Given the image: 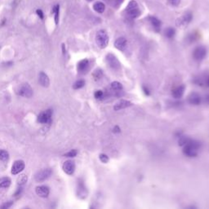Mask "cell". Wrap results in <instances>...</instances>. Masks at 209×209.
<instances>
[{
  "instance_id": "1",
  "label": "cell",
  "mask_w": 209,
  "mask_h": 209,
  "mask_svg": "<svg viewBox=\"0 0 209 209\" xmlns=\"http://www.w3.org/2000/svg\"><path fill=\"white\" fill-rule=\"evenodd\" d=\"M200 148H201V143L199 142L189 138L187 140L186 143L183 146V154L187 157H196L198 155Z\"/></svg>"
},
{
  "instance_id": "2",
  "label": "cell",
  "mask_w": 209,
  "mask_h": 209,
  "mask_svg": "<svg viewBox=\"0 0 209 209\" xmlns=\"http://www.w3.org/2000/svg\"><path fill=\"white\" fill-rule=\"evenodd\" d=\"M126 13L127 16L131 19L137 18L141 15L139 6H138L136 1L132 0V1L129 2V3H128V5L126 7Z\"/></svg>"
},
{
  "instance_id": "3",
  "label": "cell",
  "mask_w": 209,
  "mask_h": 209,
  "mask_svg": "<svg viewBox=\"0 0 209 209\" xmlns=\"http://www.w3.org/2000/svg\"><path fill=\"white\" fill-rule=\"evenodd\" d=\"M96 42L100 48H106L109 43V36L106 31L101 29L97 33Z\"/></svg>"
},
{
  "instance_id": "4",
  "label": "cell",
  "mask_w": 209,
  "mask_h": 209,
  "mask_svg": "<svg viewBox=\"0 0 209 209\" xmlns=\"http://www.w3.org/2000/svg\"><path fill=\"white\" fill-rule=\"evenodd\" d=\"M16 93L20 96V97H26V98H30L33 96V89L28 83H24L21 84L17 89Z\"/></svg>"
},
{
  "instance_id": "5",
  "label": "cell",
  "mask_w": 209,
  "mask_h": 209,
  "mask_svg": "<svg viewBox=\"0 0 209 209\" xmlns=\"http://www.w3.org/2000/svg\"><path fill=\"white\" fill-rule=\"evenodd\" d=\"M106 63L108 64L109 66L113 70H118L121 67V64H120L117 57L115 55L111 54V53H109V54L106 55Z\"/></svg>"
},
{
  "instance_id": "6",
  "label": "cell",
  "mask_w": 209,
  "mask_h": 209,
  "mask_svg": "<svg viewBox=\"0 0 209 209\" xmlns=\"http://www.w3.org/2000/svg\"><path fill=\"white\" fill-rule=\"evenodd\" d=\"M52 169L50 168L43 169V170L38 172L35 174L34 178H35V181H36L43 182L44 181L47 180V179H48V178L51 176V175H52Z\"/></svg>"
},
{
  "instance_id": "7",
  "label": "cell",
  "mask_w": 209,
  "mask_h": 209,
  "mask_svg": "<svg viewBox=\"0 0 209 209\" xmlns=\"http://www.w3.org/2000/svg\"><path fill=\"white\" fill-rule=\"evenodd\" d=\"M207 55V49L203 46L195 47L193 52V57L195 61H202Z\"/></svg>"
},
{
  "instance_id": "8",
  "label": "cell",
  "mask_w": 209,
  "mask_h": 209,
  "mask_svg": "<svg viewBox=\"0 0 209 209\" xmlns=\"http://www.w3.org/2000/svg\"><path fill=\"white\" fill-rule=\"evenodd\" d=\"M52 110H47L43 111L38 116V122L40 124H50L52 121Z\"/></svg>"
},
{
  "instance_id": "9",
  "label": "cell",
  "mask_w": 209,
  "mask_h": 209,
  "mask_svg": "<svg viewBox=\"0 0 209 209\" xmlns=\"http://www.w3.org/2000/svg\"><path fill=\"white\" fill-rule=\"evenodd\" d=\"M25 168V163L22 160H16L15 161L11 167V174L16 175L19 174L20 172H22Z\"/></svg>"
},
{
  "instance_id": "10",
  "label": "cell",
  "mask_w": 209,
  "mask_h": 209,
  "mask_svg": "<svg viewBox=\"0 0 209 209\" xmlns=\"http://www.w3.org/2000/svg\"><path fill=\"white\" fill-rule=\"evenodd\" d=\"M63 170L68 175H73L75 170V164L72 160H67L64 163Z\"/></svg>"
},
{
  "instance_id": "11",
  "label": "cell",
  "mask_w": 209,
  "mask_h": 209,
  "mask_svg": "<svg viewBox=\"0 0 209 209\" xmlns=\"http://www.w3.org/2000/svg\"><path fill=\"white\" fill-rule=\"evenodd\" d=\"M77 194L80 198H85L88 195V190L84 185L83 181H79L78 182V188H77Z\"/></svg>"
},
{
  "instance_id": "12",
  "label": "cell",
  "mask_w": 209,
  "mask_h": 209,
  "mask_svg": "<svg viewBox=\"0 0 209 209\" xmlns=\"http://www.w3.org/2000/svg\"><path fill=\"white\" fill-rule=\"evenodd\" d=\"M191 20H192V14L190 12H186L181 18L178 19L176 25L178 26H185V25H187L190 22Z\"/></svg>"
},
{
  "instance_id": "13",
  "label": "cell",
  "mask_w": 209,
  "mask_h": 209,
  "mask_svg": "<svg viewBox=\"0 0 209 209\" xmlns=\"http://www.w3.org/2000/svg\"><path fill=\"white\" fill-rule=\"evenodd\" d=\"M202 98L200 97V95L197 92H191L188 97V101L190 105L194 106H198L201 103Z\"/></svg>"
},
{
  "instance_id": "14",
  "label": "cell",
  "mask_w": 209,
  "mask_h": 209,
  "mask_svg": "<svg viewBox=\"0 0 209 209\" xmlns=\"http://www.w3.org/2000/svg\"><path fill=\"white\" fill-rule=\"evenodd\" d=\"M132 105H133V103H132L131 101H127V100H120V101H118L117 103L115 105V106H114V110H116V111H119V110L128 108V107L131 106Z\"/></svg>"
},
{
  "instance_id": "15",
  "label": "cell",
  "mask_w": 209,
  "mask_h": 209,
  "mask_svg": "<svg viewBox=\"0 0 209 209\" xmlns=\"http://www.w3.org/2000/svg\"><path fill=\"white\" fill-rule=\"evenodd\" d=\"M35 191H36L37 194L41 198H47V196L49 195V188L46 185L37 186Z\"/></svg>"
},
{
  "instance_id": "16",
  "label": "cell",
  "mask_w": 209,
  "mask_h": 209,
  "mask_svg": "<svg viewBox=\"0 0 209 209\" xmlns=\"http://www.w3.org/2000/svg\"><path fill=\"white\" fill-rule=\"evenodd\" d=\"M185 90V85L178 86V87H176L172 90V97L176 98V99H180L182 97V96L184 95Z\"/></svg>"
},
{
  "instance_id": "17",
  "label": "cell",
  "mask_w": 209,
  "mask_h": 209,
  "mask_svg": "<svg viewBox=\"0 0 209 209\" xmlns=\"http://www.w3.org/2000/svg\"><path fill=\"white\" fill-rule=\"evenodd\" d=\"M115 47L117 48L118 50L123 51L124 48L127 47V39L124 37H120V38H117L115 42Z\"/></svg>"
},
{
  "instance_id": "18",
  "label": "cell",
  "mask_w": 209,
  "mask_h": 209,
  "mask_svg": "<svg viewBox=\"0 0 209 209\" xmlns=\"http://www.w3.org/2000/svg\"><path fill=\"white\" fill-rule=\"evenodd\" d=\"M38 81L41 85L44 87V88H47L50 84V80L49 78L47 76V74L44 72H41L39 74V76H38Z\"/></svg>"
},
{
  "instance_id": "19",
  "label": "cell",
  "mask_w": 209,
  "mask_h": 209,
  "mask_svg": "<svg viewBox=\"0 0 209 209\" xmlns=\"http://www.w3.org/2000/svg\"><path fill=\"white\" fill-rule=\"evenodd\" d=\"M88 65H89V61H88V59H83V60L79 61V64H78V70H79V72H85L86 70H88Z\"/></svg>"
},
{
  "instance_id": "20",
  "label": "cell",
  "mask_w": 209,
  "mask_h": 209,
  "mask_svg": "<svg viewBox=\"0 0 209 209\" xmlns=\"http://www.w3.org/2000/svg\"><path fill=\"white\" fill-rule=\"evenodd\" d=\"M149 20H150V22L151 25L154 27V29L156 31H159L160 27H161V21L158 18L155 17V16H150Z\"/></svg>"
},
{
  "instance_id": "21",
  "label": "cell",
  "mask_w": 209,
  "mask_h": 209,
  "mask_svg": "<svg viewBox=\"0 0 209 209\" xmlns=\"http://www.w3.org/2000/svg\"><path fill=\"white\" fill-rule=\"evenodd\" d=\"M93 9L97 12H98V13H103L105 9H106V6H105L103 2H95L94 5H93Z\"/></svg>"
},
{
  "instance_id": "22",
  "label": "cell",
  "mask_w": 209,
  "mask_h": 209,
  "mask_svg": "<svg viewBox=\"0 0 209 209\" xmlns=\"http://www.w3.org/2000/svg\"><path fill=\"white\" fill-rule=\"evenodd\" d=\"M11 185V180L8 177L0 178V189L7 188Z\"/></svg>"
},
{
  "instance_id": "23",
  "label": "cell",
  "mask_w": 209,
  "mask_h": 209,
  "mask_svg": "<svg viewBox=\"0 0 209 209\" xmlns=\"http://www.w3.org/2000/svg\"><path fill=\"white\" fill-rule=\"evenodd\" d=\"M110 88H111V89H112L114 92H120V91L123 89V86H122V84L119 82L118 81H115L113 82V83H111V84H110Z\"/></svg>"
},
{
  "instance_id": "24",
  "label": "cell",
  "mask_w": 209,
  "mask_h": 209,
  "mask_svg": "<svg viewBox=\"0 0 209 209\" xmlns=\"http://www.w3.org/2000/svg\"><path fill=\"white\" fill-rule=\"evenodd\" d=\"M59 12H60V6L59 5H56L53 9H52V13L54 14L55 16V22L57 25L59 22Z\"/></svg>"
},
{
  "instance_id": "25",
  "label": "cell",
  "mask_w": 209,
  "mask_h": 209,
  "mask_svg": "<svg viewBox=\"0 0 209 209\" xmlns=\"http://www.w3.org/2000/svg\"><path fill=\"white\" fill-rule=\"evenodd\" d=\"M27 180H28L27 176L25 175V174H22V175H20L18 177V179H17V184H18V185H20V186H22V185H24L27 182Z\"/></svg>"
},
{
  "instance_id": "26",
  "label": "cell",
  "mask_w": 209,
  "mask_h": 209,
  "mask_svg": "<svg viewBox=\"0 0 209 209\" xmlns=\"http://www.w3.org/2000/svg\"><path fill=\"white\" fill-rule=\"evenodd\" d=\"M9 158V154L8 152L4 150H0V160L2 161H7Z\"/></svg>"
},
{
  "instance_id": "27",
  "label": "cell",
  "mask_w": 209,
  "mask_h": 209,
  "mask_svg": "<svg viewBox=\"0 0 209 209\" xmlns=\"http://www.w3.org/2000/svg\"><path fill=\"white\" fill-rule=\"evenodd\" d=\"M84 85H85V81L83 80V79H80V80H78V81H76L74 83L73 88H74V89H80Z\"/></svg>"
},
{
  "instance_id": "28",
  "label": "cell",
  "mask_w": 209,
  "mask_h": 209,
  "mask_svg": "<svg viewBox=\"0 0 209 209\" xmlns=\"http://www.w3.org/2000/svg\"><path fill=\"white\" fill-rule=\"evenodd\" d=\"M102 75H103V71L101 69H97L94 71L93 73V77L96 80H98V79H101L102 78Z\"/></svg>"
},
{
  "instance_id": "29",
  "label": "cell",
  "mask_w": 209,
  "mask_h": 209,
  "mask_svg": "<svg viewBox=\"0 0 209 209\" xmlns=\"http://www.w3.org/2000/svg\"><path fill=\"white\" fill-rule=\"evenodd\" d=\"M165 34H166V36L169 38H173V36L175 35V29H173V28H168L166 29V31H165Z\"/></svg>"
},
{
  "instance_id": "30",
  "label": "cell",
  "mask_w": 209,
  "mask_h": 209,
  "mask_svg": "<svg viewBox=\"0 0 209 209\" xmlns=\"http://www.w3.org/2000/svg\"><path fill=\"white\" fill-rule=\"evenodd\" d=\"M94 97H95V98H96V99H97V100L102 99V98H103V97H104L103 91H101V90L97 91V92H95Z\"/></svg>"
},
{
  "instance_id": "31",
  "label": "cell",
  "mask_w": 209,
  "mask_h": 209,
  "mask_svg": "<svg viewBox=\"0 0 209 209\" xmlns=\"http://www.w3.org/2000/svg\"><path fill=\"white\" fill-rule=\"evenodd\" d=\"M77 154H78V151H77L76 150H72L69 151L68 153L65 154V157L73 158V157H75V156L77 155Z\"/></svg>"
},
{
  "instance_id": "32",
  "label": "cell",
  "mask_w": 209,
  "mask_h": 209,
  "mask_svg": "<svg viewBox=\"0 0 209 209\" xmlns=\"http://www.w3.org/2000/svg\"><path fill=\"white\" fill-rule=\"evenodd\" d=\"M99 159L101 162L104 163H106L109 161V157L106 155H105V154H101L99 156Z\"/></svg>"
},
{
  "instance_id": "33",
  "label": "cell",
  "mask_w": 209,
  "mask_h": 209,
  "mask_svg": "<svg viewBox=\"0 0 209 209\" xmlns=\"http://www.w3.org/2000/svg\"><path fill=\"white\" fill-rule=\"evenodd\" d=\"M124 0H111V3L113 4L114 7H119V5L121 4Z\"/></svg>"
},
{
  "instance_id": "34",
  "label": "cell",
  "mask_w": 209,
  "mask_h": 209,
  "mask_svg": "<svg viewBox=\"0 0 209 209\" xmlns=\"http://www.w3.org/2000/svg\"><path fill=\"white\" fill-rule=\"evenodd\" d=\"M172 6H178L181 2V0H168Z\"/></svg>"
},
{
  "instance_id": "35",
  "label": "cell",
  "mask_w": 209,
  "mask_h": 209,
  "mask_svg": "<svg viewBox=\"0 0 209 209\" xmlns=\"http://www.w3.org/2000/svg\"><path fill=\"white\" fill-rule=\"evenodd\" d=\"M12 203H13V202H11V201L7 202H5L4 204H2L0 207H1V208H9L11 205H12Z\"/></svg>"
},
{
  "instance_id": "36",
  "label": "cell",
  "mask_w": 209,
  "mask_h": 209,
  "mask_svg": "<svg viewBox=\"0 0 209 209\" xmlns=\"http://www.w3.org/2000/svg\"><path fill=\"white\" fill-rule=\"evenodd\" d=\"M36 13L41 19H43V11H42V10L38 9L36 11Z\"/></svg>"
},
{
  "instance_id": "37",
  "label": "cell",
  "mask_w": 209,
  "mask_h": 209,
  "mask_svg": "<svg viewBox=\"0 0 209 209\" xmlns=\"http://www.w3.org/2000/svg\"><path fill=\"white\" fill-rule=\"evenodd\" d=\"M120 131H121L120 130V128H119L118 126H115V128H114V133H120Z\"/></svg>"
},
{
  "instance_id": "38",
  "label": "cell",
  "mask_w": 209,
  "mask_h": 209,
  "mask_svg": "<svg viewBox=\"0 0 209 209\" xmlns=\"http://www.w3.org/2000/svg\"><path fill=\"white\" fill-rule=\"evenodd\" d=\"M143 90H144L145 93H146V95H149V94H150V92H149V89H148V88H146V87H143Z\"/></svg>"
},
{
  "instance_id": "39",
  "label": "cell",
  "mask_w": 209,
  "mask_h": 209,
  "mask_svg": "<svg viewBox=\"0 0 209 209\" xmlns=\"http://www.w3.org/2000/svg\"><path fill=\"white\" fill-rule=\"evenodd\" d=\"M205 84H206V86H207V87H208V88H209V75L207 77L206 80H205Z\"/></svg>"
},
{
  "instance_id": "40",
  "label": "cell",
  "mask_w": 209,
  "mask_h": 209,
  "mask_svg": "<svg viewBox=\"0 0 209 209\" xmlns=\"http://www.w3.org/2000/svg\"><path fill=\"white\" fill-rule=\"evenodd\" d=\"M205 101H206L207 103L209 104V94L207 95V96L205 97Z\"/></svg>"
},
{
  "instance_id": "41",
  "label": "cell",
  "mask_w": 209,
  "mask_h": 209,
  "mask_svg": "<svg viewBox=\"0 0 209 209\" xmlns=\"http://www.w3.org/2000/svg\"><path fill=\"white\" fill-rule=\"evenodd\" d=\"M88 1H91V0H88Z\"/></svg>"
}]
</instances>
